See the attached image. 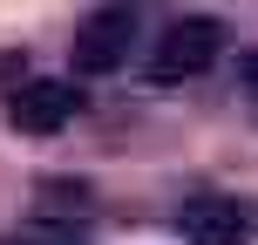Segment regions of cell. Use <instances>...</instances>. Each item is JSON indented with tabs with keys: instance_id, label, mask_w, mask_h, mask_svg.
<instances>
[{
	"instance_id": "277c9868",
	"label": "cell",
	"mask_w": 258,
	"mask_h": 245,
	"mask_svg": "<svg viewBox=\"0 0 258 245\" xmlns=\"http://www.w3.org/2000/svg\"><path fill=\"white\" fill-rule=\"evenodd\" d=\"M177 225L190 245H251V211L238 198H190L177 211Z\"/></svg>"
},
{
	"instance_id": "6da1fadb",
	"label": "cell",
	"mask_w": 258,
	"mask_h": 245,
	"mask_svg": "<svg viewBox=\"0 0 258 245\" xmlns=\"http://www.w3.org/2000/svg\"><path fill=\"white\" fill-rule=\"evenodd\" d=\"M218 55H224V27L211 21V14H183V21H170L163 41L150 48V75L156 82H197Z\"/></svg>"
},
{
	"instance_id": "7a4b0ae2",
	"label": "cell",
	"mask_w": 258,
	"mask_h": 245,
	"mask_svg": "<svg viewBox=\"0 0 258 245\" xmlns=\"http://www.w3.org/2000/svg\"><path fill=\"white\" fill-rule=\"evenodd\" d=\"M129 41H136V0H109L89 21L75 27L68 55H75V75H116L129 62Z\"/></svg>"
},
{
	"instance_id": "3957f363",
	"label": "cell",
	"mask_w": 258,
	"mask_h": 245,
	"mask_svg": "<svg viewBox=\"0 0 258 245\" xmlns=\"http://www.w3.org/2000/svg\"><path fill=\"white\" fill-rule=\"evenodd\" d=\"M75 103H82V95L68 89V82H54V75L14 82V89H7V123L21 129V136H54V129H68Z\"/></svg>"
},
{
	"instance_id": "8992f818",
	"label": "cell",
	"mask_w": 258,
	"mask_h": 245,
	"mask_svg": "<svg viewBox=\"0 0 258 245\" xmlns=\"http://www.w3.org/2000/svg\"><path fill=\"white\" fill-rule=\"evenodd\" d=\"M238 82H245V95H251V103H258V48L245 55V62H238Z\"/></svg>"
},
{
	"instance_id": "5b68a950",
	"label": "cell",
	"mask_w": 258,
	"mask_h": 245,
	"mask_svg": "<svg viewBox=\"0 0 258 245\" xmlns=\"http://www.w3.org/2000/svg\"><path fill=\"white\" fill-rule=\"evenodd\" d=\"M7 245H75V232H61V225H27V232H14Z\"/></svg>"
}]
</instances>
